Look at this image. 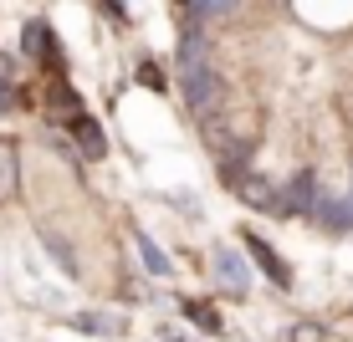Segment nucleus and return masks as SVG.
Here are the masks:
<instances>
[{
	"label": "nucleus",
	"mask_w": 353,
	"mask_h": 342,
	"mask_svg": "<svg viewBox=\"0 0 353 342\" xmlns=\"http://www.w3.org/2000/svg\"><path fill=\"white\" fill-rule=\"evenodd\" d=\"M210 271H215V281H221V286L230 291V297L251 291V271H246V261H241V250H215Z\"/></svg>",
	"instance_id": "obj_3"
},
{
	"label": "nucleus",
	"mask_w": 353,
	"mask_h": 342,
	"mask_svg": "<svg viewBox=\"0 0 353 342\" xmlns=\"http://www.w3.org/2000/svg\"><path fill=\"white\" fill-rule=\"evenodd\" d=\"M241 240H246V261H251V266H261V276H266V281H276V286H292L287 261H282V255H276L272 246H266L261 235H251V230H246Z\"/></svg>",
	"instance_id": "obj_2"
},
{
	"label": "nucleus",
	"mask_w": 353,
	"mask_h": 342,
	"mask_svg": "<svg viewBox=\"0 0 353 342\" xmlns=\"http://www.w3.org/2000/svg\"><path fill=\"white\" fill-rule=\"evenodd\" d=\"M190 10H194V16H225V0H190Z\"/></svg>",
	"instance_id": "obj_8"
},
{
	"label": "nucleus",
	"mask_w": 353,
	"mask_h": 342,
	"mask_svg": "<svg viewBox=\"0 0 353 342\" xmlns=\"http://www.w3.org/2000/svg\"><path fill=\"white\" fill-rule=\"evenodd\" d=\"M133 240H139V255H143V266H149V271H154V276H169V255H164L159 246H154V240H149V235H143V230H139V225H133Z\"/></svg>",
	"instance_id": "obj_5"
},
{
	"label": "nucleus",
	"mask_w": 353,
	"mask_h": 342,
	"mask_svg": "<svg viewBox=\"0 0 353 342\" xmlns=\"http://www.w3.org/2000/svg\"><path fill=\"white\" fill-rule=\"evenodd\" d=\"M26 52L36 56L41 67H52L57 77L67 72V56H62V41H57V31L46 26V21H26Z\"/></svg>",
	"instance_id": "obj_1"
},
{
	"label": "nucleus",
	"mask_w": 353,
	"mask_h": 342,
	"mask_svg": "<svg viewBox=\"0 0 353 342\" xmlns=\"http://www.w3.org/2000/svg\"><path fill=\"white\" fill-rule=\"evenodd\" d=\"M185 317H190L194 327H200V332H210V337L221 332V312H215L210 301H185Z\"/></svg>",
	"instance_id": "obj_6"
},
{
	"label": "nucleus",
	"mask_w": 353,
	"mask_h": 342,
	"mask_svg": "<svg viewBox=\"0 0 353 342\" xmlns=\"http://www.w3.org/2000/svg\"><path fill=\"white\" fill-rule=\"evenodd\" d=\"M139 82H143V87H149V92H169V82H164V72H159V67H154V62H139Z\"/></svg>",
	"instance_id": "obj_7"
},
{
	"label": "nucleus",
	"mask_w": 353,
	"mask_h": 342,
	"mask_svg": "<svg viewBox=\"0 0 353 342\" xmlns=\"http://www.w3.org/2000/svg\"><path fill=\"white\" fill-rule=\"evenodd\" d=\"M67 133H72V138H77V149L88 153V158H103V153H108L103 123H97L92 113H72V118H67Z\"/></svg>",
	"instance_id": "obj_4"
}]
</instances>
